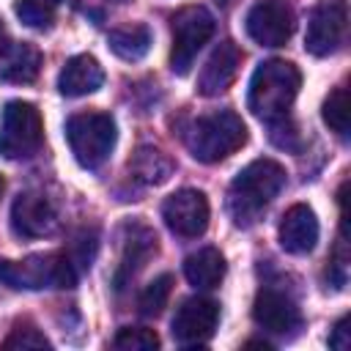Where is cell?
I'll return each instance as SVG.
<instances>
[{
  "mask_svg": "<svg viewBox=\"0 0 351 351\" xmlns=\"http://www.w3.org/2000/svg\"><path fill=\"white\" fill-rule=\"evenodd\" d=\"M247 36L261 47H282L293 33V11L285 0H255L244 19Z\"/></svg>",
  "mask_w": 351,
  "mask_h": 351,
  "instance_id": "obj_9",
  "label": "cell"
},
{
  "mask_svg": "<svg viewBox=\"0 0 351 351\" xmlns=\"http://www.w3.org/2000/svg\"><path fill=\"white\" fill-rule=\"evenodd\" d=\"M241 66V49L233 41H222L208 55L200 77H197V93L200 96H219L230 88L236 80V71Z\"/></svg>",
  "mask_w": 351,
  "mask_h": 351,
  "instance_id": "obj_15",
  "label": "cell"
},
{
  "mask_svg": "<svg viewBox=\"0 0 351 351\" xmlns=\"http://www.w3.org/2000/svg\"><path fill=\"white\" fill-rule=\"evenodd\" d=\"M318 241V217L307 203L291 206L280 219V247L291 255H307Z\"/></svg>",
  "mask_w": 351,
  "mask_h": 351,
  "instance_id": "obj_16",
  "label": "cell"
},
{
  "mask_svg": "<svg viewBox=\"0 0 351 351\" xmlns=\"http://www.w3.org/2000/svg\"><path fill=\"white\" fill-rule=\"evenodd\" d=\"M346 25H348V8L346 0H324L313 8L310 22H307V33H304V49L315 58H326L332 55L343 36H346Z\"/></svg>",
  "mask_w": 351,
  "mask_h": 351,
  "instance_id": "obj_8",
  "label": "cell"
},
{
  "mask_svg": "<svg viewBox=\"0 0 351 351\" xmlns=\"http://www.w3.org/2000/svg\"><path fill=\"white\" fill-rule=\"evenodd\" d=\"M58 225V214L52 203L41 192H19L11 206V228L22 239L49 236Z\"/></svg>",
  "mask_w": 351,
  "mask_h": 351,
  "instance_id": "obj_13",
  "label": "cell"
},
{
  "mask_svg": "<svg viewBox=\"0 0 351 351\" xmlns=\"http://www.w3.org/2000/svg\"><path fill=\"white\" fill-rule=\"evenodd\" d=\"M107 44L121 60H140V58L148 55V49L154 44V36H151L148 25H123V27L110 30Z\"/></svg>",
  "mask_w": 351,
  "mask_h": 351,
  "instance_id": "obj_21",
  "label": "cell"
},
{
  "mask_svg": "<svg viewBox=\"0 0 351 351\" xmlns=\"http://www.w3.org/2000/svg\"><path fill=\"white\" fill-rule=\"evenodd\" d=\"M302 74L288 60H263L250 80L247 90V107L255 118L274 123L280 118H288V110L299 93Z\"/></svg>",
  "mask_w": 351,
  "mask_h": 351,
  "instance_id": "obj_2",
  "label": "cell"
},
{
  "mask_svg": "<svg viewBox=\"0 0 351 351\" xmlns=\"http://www.w3.org/2000/svg\"><path fill=\"white\" fill-rule=\"evenodd\" d=\"M115 3H126V0H115Z\"/></svg>",
  "mask_w": 351,
  "mask_h": 351,
  "instance_id": "obj_32",
  "label": "cell"
},
{
  "mask_svg": "<svg viewBox=\"0 0 351 351\" xmlns=\"http://www.w3.org/2000/svg\"><path fill=\"white\" fill-rule=\"evenodd\" d=\"M348 346H351V337H348V315H343V318L332 326V332H329V348L346 351Z\"/></svg>",
  "mask_w": 351,
  "mask_h": 351,
  "instance_id": "obj_28",
  "label": "cell"
},
{
  "mask_svg": "<svg viewBox=\"0 0 351 351\" xmlns=\"http://www.w3.org/2000/svg\"><path fill=\"white\" fill-rule=\"evenodd\" d=\"M217 3H230V0H217Z\"/></svg>",
  "mask_w": 351,
  "mask_h": 351,
  "instance_id": "obj_31",
  "label": "cell"
},
{
  "mask_svg": "<svg viewBox=\"0 0 351 351\" xmlns=\"http://www.w3.org/2000/svg\"><path fill=\"white\" fill-rule=\"evenodd\" d=\"M184 277L189 280V285L200 288V291H208V288H217L225 277V258L219 250L214 247H203L197 252H192L186 261H184Z\"/></svg>",
  "mask_w": 351,
  "mask_h": 351,
  "instance_id": "obj_19",
  "label": "cell"
},
{
  "mask_svg": "<svg viewBox=\"0 0 351 351\" xmlns=\"http://www.w3.org/2000/svg\"><path fill=\"white\" fill-rule=\"evenodd\" d=\"M104 82V69L99 66V60L88 52L82 55H74L66 60V66L60 69V77H58V90L63 96H88V93H96Z\"/></svg>",
  "mask_w": 351,
  "mask_h": 351,
  "instance_id": "obj_17",
  "label": "cell"
},
{
  "mask_svg": "<svg viewBox=\"0 0 351 351\" xmlns=\"http://www.w3.org/2000/svg\"><path fill=\"white\" fill-rule=\"evenodd\" d=\"M44 121L36 104L14 99L0 118V154L5 159H27L41 148Z\"/></svg>",
  "mask_w": 351,
  "mask_h": 351,
  "instance_id": "obj_6",
  "label": "cell"
},
{
  "mask_svg": "<svg viewBox=\"0 0 351 351\" xmlns=\"http://www.w3.org/2000/svg\"><path fill=\"white\" fill-rule=\"evenodd\" d=\"M156 252V233L143 222H126L121 230V263L115 271V288L121 291Z\"/></svg>",
  "mask_w": 351,
  "mask_h": 351,
  "instance_id": "obj_14",
  "label": "cell"
},
{
  "mask_svg": "<svg viewBox=\"0 0 351 351\" xmlns=\"http://www.w3.org/2000/svg\"><path fill=\"white\" fill-rule=\"evenodd\" d=\"M184 140H186L189 154L197 162L214 165V162L228 159L247 143V126L233 110H219V112L197 118L184 134Z\"/></svg>",
  "mask_w": 351,
  "mask_h": 351,
  "instance_id": "obj_3",
  "label": "cell"
},
{
  "mask_svg": "<svg viewBox=\"0 0 351 351\" xmlns=\"http://www.w3.org/2000/svg\"><path fill=\"white\" fill-rule=\"evenodd\" d=\"M170 291H173V274H159V277H154V280L143 288V293H140V299H137L140 313L148 315V318L159 315V313L165 310L167 299H170Z\"/></svg>",
  "mask_w": 351,
  "mask_h": 351,
  "instance_id": "obj_22",
  "label": "cell"
},
{
  "mask_svg": "<svg viewBox=\"0 0 351 351\" xmlns=\"http://www.w3.org/2000/svg\"><path fill=\"white\" fill-rule=\"evenodd\" d=\"M80 271L66 252H38L22 261H0V282L14 291L74 288Z\"/></svg>",
  "mask_w": 351,
  "mask_h": 351,
  "instance_id": "obj_4",
  "label": "cell"
},
{
  "mask_svg": "<svg viewBox=\"0 0 351 351\" xmlns=\"http://www.w3.org/2000/svg\"><path fill=\"white\" fill-rule=\"evenodd\" d=\"M3 189H5V181H3V176H0V197H3Z\"/></svg>",
  "mask_w": 351,
  "mask_h": 351,
  "instance_id": "obj_29",
  "label": "cell"
},
{
  "mask_svg": "<svg viewBox=\"0 0 351 351\" xmlns=\"http://www.w3.org/2000/svg\"><path fill=\"white\" fill-rule=\"evenodd\" d=\"M252 318L269 335H282V337L291 335L293 329H299V324H302V315H299L296 302L288 293L277 291V288H261L255 293Z\"/></svg>",
  "mask_w": 351,
  "mask_h": 351,
  "instance_id": "obj_12",
  "label": "cell"
},
{
  "mask_svg": "<svg viewBox=\"0 0 351 351\" xmlns=\"http://www.w3.org/2000/svg\"><path fill=\"white\" fill-rule=\"evenodd\" d=\"M285 186V167L274 159H255L236 173L228 189V211L239 228L252 225Z\"/></svg>",
  "mask_w": 351,
  "mask_h": 351,
  "instance_id": "obj_1",
  "label": "cell"
},
{
  "mask_svg": "<svg viewBox=\"0 0 351 351\" xmlns=\"http://www.w3.org/2000/svg\"><path fill=\"white\" fill-rule=\"evenodd\" d=\"M208 200L200 189H178L162 203L165 225L181 239L200 236L208 228Z\"/></svg>",
  "mask_w": 351,
  "mask_h": 351,
  "instance_id": "obj_11",
  "label": "cell"
},
{
  "mask_svg": "<svg viewBox=\"0 0 351 351\" xmlns=\"http://www.w3.org/2000/svg\"><path fill=\"white\" fill-rule=\"evenodd\" d=\"M170 173H173L170 156L154 145H140L129 159V176L145 186H156V184L167 181Z\"/></svg>",
  "mask_w": 351,
  "mask_h": 351,
  "instance_id": "obj_20",
  "label": "cell"
},
{
  "mask_svg": "<svg viewBox=\"0 0 351 351\" xmlns=\"http://www.w3.org/2000/svg\"><path fill=\"white\" fill-rule=\"evenodd\" d=\"M321 115H324V123H326L337 137H348V90H346L343 85L335 88V90L326 96Z\"/></svg>",
  "mask_w": 351,
  "mask_h": 351,
  "instance_id": "obj_23",
  "label": "cell"
},
{
  "mask_svg": "<svg viewBox=\"0 0 351 351\" xmlns=\"http://www.w3.org/2000/svg\"><path fill=\"white\" fill-rule=\"evenodd\" d=\"M41 71V52L27 41H14L0 49V80L33 82Z\"/></svg>",
  "mask_w": 351,
  "mask_h": 351,
  "instance_id": "obj_18",
  "label": "cell"
},
{
  "mask_svg": "<svg viewBox=\"0 0 351 351\" xmlns=\"http://www.w3.org/2000/svg\"><path fill=\"white\" fill-rule=\"evenodd\" d=\"M115 137H118L115 121L107 112H77L66 121L69 148L74 159L88 170H96L110 159L115 148Z\"/></svg>",
  "mask_w": 351,
  "mask_h": 351,
  "instance_id": "obj_5",
  "label": "cell"
},
{
  "mask_svg": "<svg viewBox=\"0 0 351 351\" xmlns=\"http://www.w3.org/2000/svg\"><path fill=\"white\" fill-rule=\"evenodd\" d=\"M63 0H19L14 5L16 16L27 25V27H36V30H44L52 25L55 19V11L60 8Z\"/></svg>",
  "mask_w": 351,
  "mask_h": 351,
  "instance_id": "obj_24",
  "label": "cell"
},
{
  "mask_svg": "<svg viewBox=\"0 0 351 351\" xmlns=\"http://www.w3.org/2000/svg\"><path fill=\"white\" fill-rule=\"evenodd\" d=\"M0 41H3V22H0Z\"/></svg>",
  "mask_w": 351,
  "mask_h": 351,
  "instance_id": "obj_30",
  "label": "cell"
},
{
  "mask_svg": "<svg viewBox=\"0 0 351 351\" xmlns=\"http://www.w3.org/2000/svg\"><path fill=\"white\" fill-rule=\"evenodd\" d=\"M217 324H219V304L206 296H192L176 310L170 332L178 346H206Z\"/></svg>",
  "mask_w": 351,
  "mask_h": 351,
  "instance_id": "obj_10",
  "label": "cell"
},
{
  "mask_svg": "<svg viewBox=\"0 0 351 351\" xmlns=\"http://www.w3.org/2000/svg\"><path fill=\"white\" fill-rule=\"evenodd\" d=\"M112 346L118 351H154L159 348V337L154 329H145V326H123L112 337Z\"/></svg>",
  "mask_w": 351,
  "mask_h": 351,
  "instance_id": "obj_25",
  "label": "cell"
},
{
  "mask_svg": "<svg viewBox=\"0 0 351 351\" xmlns=\"http://www.w3.org/2000/svg\"><path fill=\"white\" fill-rule=\"evenodd\" d=\"M214 36V16L203 5H184L173 14V49L170 69L176 74H189L197 52Z\"/></svg>",
  "mask_w": 351,
  "mask_h": 351,
  "instance_id": "obj_7",
  "label": "cell"
},
{
  "mask_svg": "<svg viewBox=\"0 0 351 351\" xmlns=\"http://www.w3.org/2000/svg\"><path fill=\"white\" fill-rule=\"evenodd\" d=\"M96 247H99L96 230H80V233L74 236L71 250H69L66 255H69V261L74 263L77 271H85V269H90V261H93V255H96Z\"/></svg>",
  "mask_w": 351,
  "mask_h": 351,
  "instance_id": "obj_26",
  "label": "cell"
},
{
  "mask_svg": "<svg viewBox=\"0 0 351 351\" xmlns=\"http://www.w3.org/2000/svg\"><path fill=\"white\" fill-rule=\"evenodd\" d=\"M3 348H52V343L33 326V324H16L11 329V335L3 340Z\"/></svg>",
  "mask_w": 351,
  "mask_h": 351,
  "instance_id": "obj_27",
  "label": "cell"
}]
</instances>
